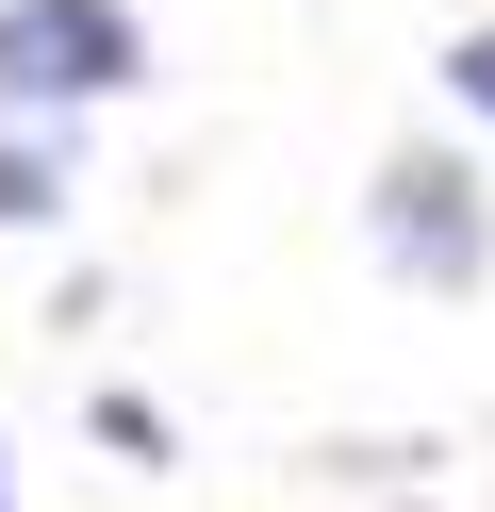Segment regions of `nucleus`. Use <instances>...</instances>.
Masks as SVG:
<instances>
[{
    "instance_id": "nucleus-1",
    "label": "nucleus",
    "mask_w": 495,
    "mask_h": 512,
    "mask_svg": "<svg viewBox=\"0 0 495 512\" xmlns=\"http://www.w3.org/2000/svg\"><path fill=\"white\" fill-rule=\"evenodd\" d=\"M149 83L132 0H0V116H99Z\"/></svg>"
},
{
    "instance_id": "nucleus-2",
    "label": "nucleus",
    "mask_w": 495,
    "mask_h": 512,
    "mask_svg": "<svg viewBox=\"0 0 495 512\" xmlns=\"http://www.w3.org/2000/svg\"><path fill=\"white\" fill-rule=\"evenodd\" d=\"M380 265L429 281V298H479L495 281V199H479L462 149H396L380 166Z\"/></svg>"
},
{
    "instance_id": "nucleus-3",
    "label": "nucleus",
    "mask_w": 495,
    "mask_h": 512,
    "mask_svg": "<svg viewBox=\"0 0 495 512\" xmlns=\"http://www.w3.org/2000/svg\"><path fill=\"white\" fill-rule=\"evenodd\" d=\"M83 199V116H0V232H50Z\"/></svg>"
},
{
    "instance_id": "nucleus-4",
    "label": "nucleus",
    "mask_w": 495,
    "mask_h": 512,
    "mask_svg": "<svg viewBox=\"0 0 495 512\" xmlns=\"http://www.w3.org/2000/svg\"><path fill=\"white\" fill-rule=\"evenodd\" d=\"M446 100H462V116H479V133H495V17H479V34L446 50Z\"/></svg>"
},
{
    "instance_id": "nucleus-5",
    "label": "nucleus",
    "mask_w": 495,
    "mask_h": 512,
    "mask_svg": "<svg viewBox=\"0 0 495 512\" xmlns=\"http://www.w3.org/2000/svg\"><path fill=\"white\" fill-rule=\"evenodd\" d=\"M0 512H17V446H0Z\"/></svg>"
}]
</instances>
